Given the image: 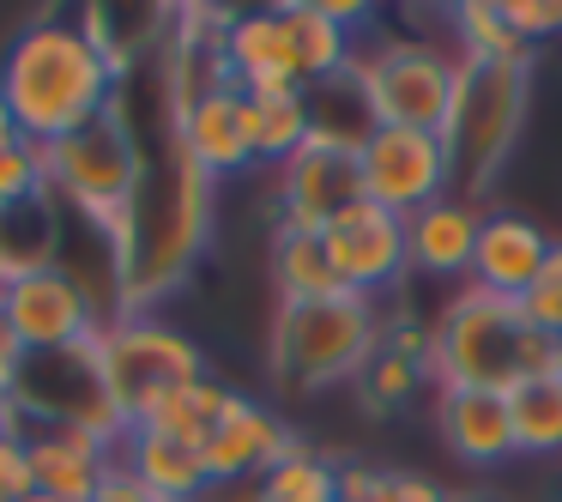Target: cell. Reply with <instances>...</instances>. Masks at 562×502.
<instances>
[{"instance_id":"cell-1","label":"cell","mask_w":562,"mask_h":502,"mask_svg":"<svg viewBox=\"0 0 562 502\" xmlns=\"http://www.w3.org/2000/svg\"><path fill=\"white\" fill-rule=\"evenodd\" d=\"M115 98H122V74L86 25L37 19L0 55V103L13 110L19 140L31 146H61L67 134L110 115Z\"/></svg>"},{"instance_id":"cell-2","label":"cell","mask_w":562,"mask_h":502,"mask_svg":"<svg viewBox=\"0 0 562 502\" xmlns=\"http://www.w3.org/2000/svg\"><path fill=\"white\" fill-rule=\"evenodd\" d=\"M212 176L164 134V158L146 164L127 236L115 243V285H122V315H151V303L176 291L194 272V260L212 243Z\"/></svg>"},{"instance_id":"cell-3","label":"cell","mask_w":562,"mask_h":502,"mask_svg":"<svg viewBox=\"0 0 562 502\" xmlns=\"http://www.w3.org/2000/svg\"><path fill=\"white\" fill-rule=\"evenodd\" d=\"M429 376L436 388L514 393L538 376H562V339L532 327L514 297L460 285L429 321Z\"/></svg>"},{"instance_id":"cell-4","label":"cell","mask_w":562,"mask_h":502,"mask_svg":"<svg viewBox=\"0 0 562 502\" xmlns=\"http://www.w3.org/2000/svg\"><path fill=\"white\" fill-rule=\"evenodd\" d=\"M387 309L369 297L333 291L315 303H279L267 327V376L284 400H315L327 388L363 376V364L375 357Z\"/></svg>"},{"instance_id":"cell-5","label":"cell","mask_w":562,"mask_h":502,"mask_svg":"<svg viewBox=\"0 0 562 502\" xmlns=\"http://www.w3.org/2000/svg\"><path fill=\"white\" fill-rule=\"evenodd\" d=\"M532 115V67H484V62H460L453 79L448 115H441V152H448V176L453 194L484 207L496 194L502 170H508L514 146L526 134Z\"/></svg>"},{"instance_id":"cell-6","label":"cell","mask_w":562,"mask_h":502,"mask_svg":"<svg viewBox=\"0 0 562 502\" xmlns=\"http://www.w3.org/2000/svg\"><path fill=\"white\" fill-rule=\"evenodd\" d=\"M139 182H146V146H139V134L127 127L122 98H115L110 115H98L91 127H79L61 146H49V188H61V194L91 219V231L110 236V255L127 236Z\"/></svg>"},{"instance_id":"cell-7","label":"cell","mask_w":562,"mask_h":502,"mask_svg":"<svg viewBox=\"0 0 562 502\" xmlns=\"http://www.w3.org/2000/svg\"><path fill=\"white\" fill-rule=\"evenodd\" d=\"M351 74L381 127H424V134H436L441 115H448L453 79H460V55L441 49L436 37H381L369 49H357Z\"/></svg>"},{"instance_id":"cell-8","label":"cell","mask_w":562,"mask_h":502,"mask_svg":"<svg viewBox=\"0 0 562 502\" xmlns=\"http://www.w3.org/2000/svg\"><path fill=\"white\" fill-rule=\"evenodd\" d=\"M98 352H103V376H110L115 405L127 412V430H134V417L146 412L151 400H164V393L212 376L206 352H200L182 327H170V321H158V315H115V321H103Z\"/></svg>"},{"instance_id":"cell-9","label":"cell","mask_w":562,"mask_h":502,"mask_svg":"<svg viewBox=\"0 0 562 502\" xmlns=\"http://www.w3.org/2000/svg\"><path fill=\"white\" fill-rule=\"evenodd\" d=\"M0 333L25 357H37V352H67V345L103 333V321H98V303H91L86 285L67 267L43 260V267L0 285Z\"/></svg>"},{"instance_id":"cell-10","label":"cell","mask_w":562,"mask_h":502,"mask_svg":"<svg viewBox=\"0 0 562 502\" xmlns=\"http://www.w3.org/2000/svg\"><path fill=\"white\" fill-rule=\"evenodd\" d=\"M321 248H327V267H333V279H339V291L369 297V303L393 297L412 279L405 219L387 207H375V200H357L351 212H339V219L321 231Z\"/></svg>"},{"instance_id":"cell-11","label":"cell","mask_w":562,"mask_h":502,"mask_svg":"<svg viewBox=\"0 0 562 502\" xmlns=\"http://www.w3.org/2000/svg\"><path fill=\"white\" fill-rule=\"evenodd\" d=\"M357 164H363V200L400 212V219L453 194L441 134H424V127H375L357 152Z\"/></svg>"},{"instance_id":"cell-12","label":"cell","mask_w":562,"mask_h":502,"mask_svg":"<svg viewBox=\"0 0 562 502\" xmlns=\"http://www.w3.org/2000/svg\"><path fill=\"white\" fill-rule=\"evenodd\" d=\"M272 200H279V231L321 236L339 212H351L357 200H363V164H357V152H345V146L308 140L291 164H279Z\"/></svg>"},{"instance_id":"cell-13","label":"cell","mask_w":562,"mask_h":502,"mask_svg":"<svg viewBox=\"0 0 562 502\" xmlns=\"http://www.w3.org/2000/svg\"><path fill=\"white\" fill-rule=\"evenodd\" d=\"M224 67L243 98H296L303 67H296V43L284 25V7H255V13H231L224 25Z\"/></svg>"},{"instance_id":"cell-14","label":"cell","mask_w":562,"mask_h":502,"mask_svg":"<svg viewBox=\"0 0 562 502\" xmlns=\"http://www.w3.org/2000/svg\"><path fill=\"white\" fill-rule=\"evenodd\" d=\"M296 442H303V436H296V430L284 424L267 400L236 393V400L224 405L218 430H212V442L200 454H206V478H212V484H255V478H267L272 466L296 448Z\"/></svg>"},{"instance_id":"cell-15","label":"cell","mask_w":562,"mask_h":502,"mask_svg":"<svg viewBox=\"0 0 562 502\" xmlns=\"http://www.w3.org/2000/svg\"><path fill=\"white\" fill-rule=\"evenodd\" d=\"M170 134L212 182L224 176H243L255 164V134H248V98L236 86L200 91L194 103H176L170 110Z\"/></svg>"},{"instance_id":"cell-16","label":"cell","mask_w":562,"mask_h":502,"mask_svg":"<svg viewBox=\"0 0 562 502\" xmlns=\"http://www.w3.org/2000/svg\"><path fill=\"white\" fill-rule=\"evenodd\" d=\"M436 436L472 472H496L514 460V417L508 393L484 388H436Z\"/></svg>"},{"instance_id":"cell-17","label":"cell","mask_w":562,"mask_h":502,"mask_svg":"<svg viewBox=\"0 0 562 502\" xmlns=\"http://www.w3.org/2000/svg\"><path fill=\"white\" fill-rule=\"evenodd\" d=\"M550 248H557V243H550L526 212L484 207V231H477V255H472V279H465V285L520 303V297L538 285V272H544Z\"/></svg>"},{"instance_id":"cell-18","label":"cell","mask_w":562,"mask_h":502,"mask_svg":"<svg viewBox=\"0 0 562 502\" xmlns=\"http://www.w3.org/2000/svg\"><path fill=\"white\" fill-rule=\"evenodd\" d=\"M351 388H357V405L369 417L405 412L424 388H436V376H429V327H412V315H387L375 357L363 364V376Z\"/></svg>"},{"instance_id":"cell-19","label":"cell","mask_w":562,"mask_h":502,"mask_svg":"<svg viewBox=\"0 0 562 502\" xmlns=\"http://www.w3.org/2000/svg\"><path fill=\"white\" fill-rule=\"evenodd\" d=\"M477 231H484V207L460 194H441L436 207L405 219V248H412V272L417 279H441L460 291L472 279V255H477Z\"/></svg>"},{"instance_id":"cell-20","label":"cell","mask_w":562,"mask_h":502,"mask_svg":"<svg viewBox=\"0 0 562 502\" xmlns=\"http://www.w3.org/2000/svg\"><path fill=\"white\" fill-rule=\"evenodd\" d=\"M25 460H31V490L61 502H91L103 490V478L115 472V448L91 430H31Z\"/></svg>"},{"instance_id":"cell-21","label":"cell","mask_w":562,"mask_h":502,"mask_svg":"<svg viewBox=\"0 0 562 502\" xmlns=\"http://www.w3.org/2000/svg\"><path fill=\"white\" fill-rule=\"evenodd\" d=\"M115 466H127V472H134L146 490H158L164 502H200L212 490L206 454L188 448V442H176V436H158V430H127Z\"/></svg>"},{"instance_id":"cell-22","label":"cell","mask_w":562,"mask_h":502,"mask_svg":"<svg viewBox=\"0 0 562 502\" xmlns=\"http://www.w3.org/2000/svg\"><path fill=\"white\" fill-rule=\"evenodd\" d=\"M284 25H291V43H296L303 86H327V79L351 74V62H357V31H345L339 19L321 7V0H291V7H284Z\"/></svg>"},{"instance_id":"cell-23","label":"cell","mask_w":562,"mask_h":502,"mask_svg":"<svg viewBox=\"0 0 562 502\" xmlns=\"http://www.w3.org/2000/svg\"><path fill=\"white\" fill-rule=\"evenodd\" d=\"M231 400H236V388H224L218 376H200V381H188V388L151 400L146 412L134 417V430H158V436H176V442H188V448H206Z\"/></svg>"},{"instance_id":"cell-24","label":"cell","mask_w":562,"mask_h":502,"mask_svg":"<svg viewBox=\"0 0 562 502\" xmlns=\"http://www.w3.org/2000/svg\"><path fill=\"white\" fill-rule=\"evenodd\" d=\"M453 55L460 62H484V67H532V43L514 31L502 0H465L453 7Z\"/></svg>"},{"instance_id":"cell-25","label":"cell","mask_w":562,"mask_h":502,"mask_svg":"<svg viewBox=\"0 0 562 502\" xmlns=\"http://www.w3.org/2000/svg\"><path fill=\"white\" fill-rule=\"evenodd\" d=\"M375 110H369L357 74H339L327 86H308V140L321 146H345V152H363V140L375 134Z\"/></svg>"},{"instance_id":"cell-26","label":"cell","mask_w":562,"mask_h":502,"mask_svg":"<svg viewBox=\"0 0 562 502\" xmlns=\"http://www.w3.org/2000/svg\"><path fill=\"white\" fill-rule=\"evenodd\" d=\"M267 260H272V291H279V303H315V297L339 291V279L327 267V248L308 231H272Z\"/></svg>"},{"instance_id":"cell-27","label":"cell","mask_w":562,"mask_h":502,"mask_svg":"<svg viewBox=\"0 0 562 502\" xmlns=\"http://www.w3.org/2000/svg\"><path fill=\"white\" fill-rule=\"evenodd\" d=\"M514 417V454L532 460H562V376H538L508 393Z\"/></svg>"},{"instance_id":"cell-28","label":"cell","mask_w":562,"mask_h":502,"mask_svg":"<svg viewBox=\"0 0 562 502\" xmlns=\"http://www.w3.org/2000/svg\"><path fill=\"white\" fill-rule=\"evenodd\" d=\"M248 134H255V164H291L308 146V91L296 98H248Z\"/></svg>"},{"instance_id":"cell-29","label":"cell","mask_w":562,"mask_h":502,"mask_svg":"<svg viewBox=\"0 0 562 502\" xmlns=\"http://www.w3.org/2000/svg\"><path fill=\"white\" fill-rule=\"evenodd\" d=\"M260 497L267 502H339V460L308 442H296L267 478H260Z\"/></svg>"},{"instance_id":"cell-30","label":"cell","mask_w":562,"mask_h":502,"mask_svg":"<svg viewBox=\"0 0 562 502\" xmlns=\"http://www.w3.org/2000/svg\"><path fill=\"white\" fill-rule=\"evenodd\" d=\"M37 200H49V146H31V140L0 146V219Z\"/></svg>"},{"instance_id":"cell-31","label":"cell","mask_w":562,"mask_h":502,"mask_svg":"<svg viewBox=\"0 0 562 502\" xmlns=\"http://www.w3.org/2000/svg\"><path fill=\"white\" fill-rule=\"evenodd\" d=\"M520 309H526V321H532V327H544L550 339H562V243L550 248L544 272H538V285L520 297Z\"/></svg>"},{"instance_id":"cell-32","label":"cell","mask_w":562,"mask_h":502,"mask_svg":"<svg viewBox=\"0 0 562 502\" xmlns=\"http://www.w3.org/2000/svg\"><path fill=\"white\" fill-rule=\"evenodd\" d=\"M514 19V31H520L526 43H544V37H562V0H502Z\"/></svg>"},{"instance_id":"cell-33","label":"cell","mask_w":562,"mask_h":502,"mask_svg":"<svg viewBox=\"0 0 562 502\" xmlns=\"http://www.w3.org/2000/svg\"><path fill=\"white\" fill-rule=\"evenodd\" d=\"M25 497H31L25 436H0V502H25Z\"/></svg>"},{"instance_id":"cell-34","label":"cell","mask_w":562,"mask_h":502,"mask_svg":"<svg viewBox=\"0 0 562 502\" xmlns=\"http://www.w3.org/2000/svg\"><path fill=\"white\" fill-rule=\"evenodd\" d=\"M91 502H164V497H158V490H146V484H139V478L127 472V466H115V472L103 478V490H98Z\"/></svg>"},{"instance_id":"cell-35","label":"cell","mask_w":562,"mask_h":502,"mask_svg":"<svg viewBox=\"0 0 562 502\" xmlns=\"http://www.w3.org/2000/svg\"><path fill=\"white\" fill-rule=\"evenodd\" d=\"M393 502H448V490L424 472H400L393 478Z\"/></svg>"},{"instance_id":"cell-36","label":"cell","mask_w":562,"mask_h":502,"mask_svg":"<svg viewBox=\"0 0 562 502\" xmlns=\"http://www.w3.org/2000/svg\"><path fill=\"white\" fill-rule=\"evenodd\" d=\"M200 502H267V497H260V478H255V484H212Z\"/></svg>"},{"instance_id":"cell-37","label":"cell","mask_w":562,"mask_h":502,"mask_svg":"<svg viewBox=\"0 0 562 502\" xmlns=\"http://www.w3.org/2000/svg\"><path fill=\"white\" fill-rule=\"evenodd\" d=\"M0 436H31V424H25V412H19L13 400H0Z\"/></svg>"},{"instance_id":"cell-38","label":"cell","mask_w":562,"mask_h":502,"mask_svg":"<svg viewBox=\"0 0 562 502\" xmlns=\"http://www.w3.org/2000/svg\"><path fill=\"white\" fill-rule=\"evenodd\" d=\"M448 502H508V497H496V490H448Z\"/></svg>"},{"instance_id":"cell-39","label":"cell","mask_w":562,"mask_h":502,"mask_svg":"<svg viewBox=\"0 0 562 502\" xmlns=\"http://www.w3.org/2000/svg\"><path fill=\"white\" fill-rule=\"evenodd\" d=\"M13 140H19V127H13V110L0 103V146H13Z\"/></svg>"},{"instance_id":"cell-40","label":"cell","mask_w":562,"mask_h":502,"mask_svg":"<svg viewBox=\"0 0 562 502\" xmlns=\"http://www.w3.org/2000/svg\"><path fill=\"white\" fill-rule=\"evenodd\" d=\"M25 502H61V497H43V490H31V497Z\"/></svg>"}]
</instances>
